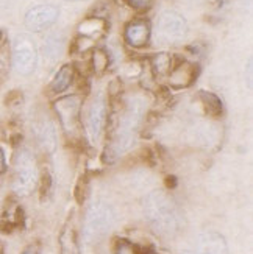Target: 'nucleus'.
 I'll list each match as a JSON object with an SVG mask.
<instances>
[{"instance_id":"1","label":"nucleus","mask_w":253,"mask_h":254,"mask_svg":"<svg viewBox=\"0 0 253 254\" xmlns=\"http://www.w3.org/2000/svg\"><path fill=\"white\" fill-rule=\"evenodd\" d=\"M144 217L150 228L163 237L178 234L183 215L173 198L164 190H153L144 200Z\"/></svg>"},{"instance_id":"2","label":"nucleus","mask_w":253,"mask_h":254,"mask_svg":"<svg viewBox=\"0 0 253 254\" xmlns=\"http://www.w3.org/2000/svg\"><path fill=\"white\" fill-rule=\"evenodd\" d=\"M114 225V211L108 203L97 200L89 204L83 222V240L86 245L98 244Z\"/></svg>"},{"instance_id":"3","label":"nucleus","mask_w":253,"mask_h":254,"mask_svg":"<svg viewBox=\"0 0 253 254\" xmlns=\"http://www.w3.org/2000/svg\"><path fill=\"white\" fill-rule=\"evenodd\" d=\"M39 181V172L36 159L30 150L22 148L14 158V178L13 190L17 196H28L36 189Z\"/></svg>"},{"instance_id":"4","label":"nucleus","mask_w":253,"mask_h":254,"mask_svg":"<svg viewBox=\"0 0 253 254\" xmlns=\"http://www.w3.org/2000/svg\"><path fill=\"white\" fill-rule=\"evenodd\" d=\"M82 105L83 100L80 95H66L53 103L55 114L66 134L75 136L82 131Z\"/></svg>"},{"instance_id":"5","label":"nucleus","mask_w":253,"mask_h":254,"mask_svg":"<svg viewBox=\"0 0 253 254\" xmlns=\"http://www.w3.org/2000/svg\"><path fill=\"white\" fill-rule=\"evenodd\" d=\"M11 63L13 69L19 75H31L38 65V50L35 41L28 36H17L13 44V53H11Z\"/></svg>"},{"instance_id":"6","label":"nucleus","mask_w":253,"mask_h":254,"mask_svg":"<svg viewBox=\"0 0 253 254\" xmlns=\"http://www.w3.org/2000/svg\"><path fill=\"white\" fill-rule=\"evenodd\" d=\"M144 114H146V102L139 97L130 98L117 119V127L113 134L135 137L142 119H144Z\"/></svg>"},{"instance_id":"7","label":"nucleus","mask_w":253,"mask_h":254,"mask_svg":"<svg viewBox=\"0 0 253 254\" xmlns=\"http://www.w3.org/2000/svg\"><path fill=\"white\" fill-rule=\"evenodd\" d=\"M108 31V24L103 17H87L84 19L82 24L79 25V35H77L72 52L74 53H84L86 50H89L95 41L105 36V33Z\"/></svg>"},{"instance_id":"8","label":"nucleus","mask_w":253,"mask_h":254,"mask_svg":"<svg viewBox=\"0 0 253 254\" xmlns=\"http://www.w3.org/2000/svg\"><path fill=\"white\" fill-rule=\"evenodd\" d=\"M158 38L166 44H177L188 33V22L177 11H164L157 22Z\"/></svg>"},{"instance_id":"9","label":"nucleus","mask_w":253,"mask_h":254,"mask_svg":"<svg viewBox=\"0 0 253 254\" xmlns=\"http://www.w3.org/2000/svg\"><path fill=\"white\" fill-rule=\"evenodd\" d=\"M58 17H60V9L55 5H38L27 11L24 24L28 31L41 33L57 24Z\"/></svg>"},{"instance_id":"10","label":"nucleus","mask_w":253,"mask_h":254,"mask_svg":"<svg viewBox=\"0 0 253 254\" xmlns=\"http://www.w3.org/2000/svg\"><path fill=\"white\" fill-rule=\"evenodd\" d=\"M108 125V106L103 97H97L86 114V131L92 142L102 137Z\"/></svg>"},{"instance_id":"11","label":"nucleus","mask_w":253,"mask_h":254,"mask_svg":"<svg viewBox=\"0 0 253 254\" xmlns=\"http://www.w3.org/2000/svg\"><path fill=\"white\" fill-rule=\"evenodd\" d=\"M150 35H152L150 24L147 20H142V19L128 22L124 30V39L128 46L133 49L147 47L150 42Z\"/></svg>"},{"instance_id":"12","label":"nucleus","mask_w":253,"mask_h":254,"mask_svg":"<svg viewBox=\"0 0 253 254\" xmlns=\"http://www.w3.org/2000/svg\"><path fill=\"white\" fill-rule=\"evenodd\" d=\"M199 75V65L181 60L178 64H175L169 73V84L175 89H183L189 87Z\"/></svg>"},{"instance_id":"13","label":"nucleus","mask_w":253,"mask_h":254,"mask_svg":"<svg viewBox=\"0 0 253 254\" xmlns=\"http://www.w3.org/2000/svg\"><path fill=\"white\" fill-rule=\"evenodd\" d=\"M195 254H230L227 240L221 233L206 231L197 240Z\"/></svg>"},{"instance_id":"14","label":"nucleus","mask_w":253,"mask_h":254,"mask_svg":"<svg viewBox=\"0 0 253 254\" xmlns=\"http://www.w3.org/2000/svg\"><path fill=\"white\" fill-rule=\"evenodd\" d=\"M58 244H60V254H82L79 233L75 229L74 218H69L64 223L58 237Z\"/></svg>"},{"instance_id":"15","label":"nucleus","mask_w":253,"mask_h":254,"mask_svg":"<svg viewBox=\"0 0 253 254\" xmlns=\"http://www.w3.org/2000/svg\"><path fill=\"white\" fill-rule=\"evenodd\" d=\"M75 78V67L72 64H64L63 67L55 73L53 80L50 81L49 92L53 95H60L64 91H68Z\"/></svg>"},{"instance_id":"16","label":"nucleus","mask_w":253,"mask_h":254,"mask_svg":"<svg viewBox=\"0 0 253 254\" xmlns=\"http://www.w3.org/2000/svg\"><path fill=\"white\" fill-rule=\"evenodd\" d=\"M35 137L38 145L46 151L52 153L57 145V134H55V128L50 122H41L35 127Z\"/></svg>"},{"instance_id":"17","label":"nucleus","mask_w":253,"mask_h":254,"mask_svg":"<svg viewBox=\"0 0 253 254\" xmlns=\"http://www.w3.org/2000/svg\"><path fill=\"white\" fill-rule=\"evenodd\" d=\"M199 100L202 103V106L205 108V113L211 117H221L224 113V103L219 98V95H216L214 92L210 91H199Z\"/></svg>"},{"instance_id":"18","label":"nucleus","mask_w":253,"mask_h":254,"mask_svg":"<svg viewBox=\"0 0 253 254\" xmlns=\"http://www.w3.org/2000/svg\"><path fill=\"white\" fill-rule=\"evenodd\" d=\"M172 57L169 53L163 52V53H157L153 55L152 60H150V69L153 72L155 76H164V75H169L173 64H172Z\"/></svg>"},{"instance_id":"19","label":"nucleus","mask_w":253,"mask_h":254,"mask_svg":"<svg viewBox=\"0 0 253 254\" xmlns=\"http://www.w3.org/2000/svg\"><path fill=\"white\" fill-rule=\"evenodd\" d=\"M91 63H92V70L95 73H103L109 65V55L103 49H95L92 52Z\"/></svg>"},{"instance_id":"20","label":"nucleus","mask_w":253,"mask_h":254,"mask_svg":"<svg viewBox=\"0 0 253 254\" xmlns=\"http://www.w3.org/2000/svg\"><path fill=\"white\" fill-rule=\"evenodd\" d=\"M39 183V193H41V200L44 201L46 198L50 196L52 193V187H53V178L49 170H44L41 173V180L38 181Z\"/></svg>"},{"instance_id":"21","label":"nucleus","mask_w":253,"mask_h":254,"mask_svg":"<svg viewBox=\"0 0 253 254\" xmlns=\"http://www.w3.org/2000/svg\"><path fill=\"white\" fill-rule=\"evenodd\" d=\"M114 254H141L139 248L127 239H117L114 242Z\"/></svg>"},{"instance_id":"22","label":"nucleus","mask_w":253,"mask_h":254,"mask_svg":"<svg viewBox=\"0 0 253 254\" xmlns=\"http://www.w3.org/2000/svg\"><path fill=\"white\" fill-rule=\"evenodd\" d=\"M122 2L131 8V9H135V11H147L152 8L153 2L155 0H122Z\"/></svg>"},{"instance_id":"23","label":"nucleus","mask_w":253,"mask_h":254,"mask_svg":"<svg viewBox=\"0 0 253 254\" xmlns=\"http://www.w3.org/2000/svg\"><path fill=\"white\" fill-rule=\"evenodd\" d=\"M86 195H87V181L86 178H80L79 184L75 187V198L79 204H83V201L86 200Z\"/></svg>"},{"instance_id":"24","label":"nucleus","mask_w":253,"mask_h":254,"mask_svg":"<svg viewBox=\"0 0 253 254\" xmlns=\"http://www.w3.org/2000/svg\"><path fill=\"white\" fill-rule=\"evenodd\" d=\"M20 254H41V245L38 244V242H35V244H30L28 247H25V250L22 251Z\"/></svg>"},{"instance_id":"25","label":"nucleus","mask_w":253,"mask_h":254,"mask_svg":"<svg viewBox=\"0 0 253 254\" xmlns=\"http://www.w3.org/2000/svg\"><path fill=\"white\" fill-rule=\"evenodd\" d=\"M6 170V159H5V151L0 148V176H2Z\"/></svg>"},{"instance_id":"26","label":"nucleus","mask_w":253,"mask_h":254,"mask_svg":"<svg viewBox=\"0 0 253 254\" xmlns=\"http://www.w3.org/2000/svg\"><path fill=\"white\" fill-rule=\"evenodd\" d=\"M3 41H5V33H3L2 30H0V46L3 44Z\"/></svg>"},{"instance_id":"27","label":"nucleus","mask_w":253,"mask_h":254,"mask_svg":"<svg viewBox=\"0 0 253 254\" xmlns=\"http://www.w3.org/2000/svg\"><path fill=\"white\" fill-rule=\"evenodd\" d=\"M141 254H157L155 251H146V253H141Z\"/></svg>"},{"instance_id":"28","label":"nucleus","mask_w":253,"mask_h":254,"mask_svg":"<svg viewBox=\"0 0 253 254\" xmlns=\"http://www.w3.org/2000/svg\"><path fill=\"white\" fill-rule=\"evenodd\" d=\"M66 2H80V0H66Z\"/></svg>"},{"instance_id":"29","label":"nucleus","mask_w":253,"mask_h":254,"mask_svg":"<svg viewBox=\"0 0 253 254\" xmlns=\"http://www.w3.org/2000/svg\"><path fill=\"white\" fill-rule=\"evenodd\" d=\"M183 254H192V253H183Z\"/></svg>"},{"instance_id":"30","label":"nucleus","mask_w":253,"mask_h":254,"mask_svg":"<svg viewBox=\"0 0 253 254\" xmlns=\"http://www.w3.org/2000/svg\"><path fill=\"white\" fill-rule=\"evenodd\" d=\"M0 254H3V253H2V251H0Z\"/></svg>"}]
</instances>
